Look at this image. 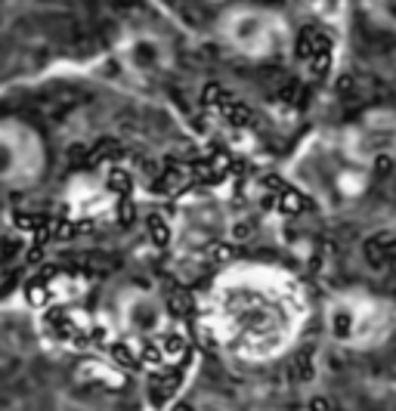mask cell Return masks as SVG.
<instances>
[{
	"mask_svg": "<svg viewBox=\"0 0 396 411\" xmlns=\"http://www.w3.org/2000/svg\"><path fill=\"white\" fill-rule=\"evenodd\" d=\"M56 47V0H0V90L44 78Z\"/></svg>",
	"mask_w": 396,
	"mask_h": 411,
	"instance_id": "obj_1",
	"label": "cell"
},
{
	"mask_svg": "<svg viewBox=\"0 0 396 411\" xmlns=\"http://www.w3.org/2000/svg\"><path fill=\"white\" fill-rule=\"evenodd\" d=\"M226 35L245 53H266L279 40V22L276 16L260 10H236L226 19Z\"/></svg>",
	"mask_w": 396,
	"mask_h": 411,
	"instance_id": "obj_2",
	"label": "cell"
},
{
	"mask_svg": "<svg viewBox=\"0 0 396 411\" xmlns=\"http://www.w3.org/2000/svg\"><path fill=\"white\" fill-rule=\"evenodd\" d=\"M393 247H396V235H390V232H378V235H371L366 241V260L375 266V269H381Z\"/></svg>",
	"mask_w": 396,
	"mask_h": 411,
	"instance_id": "obj_3",
	"label": "cell"
},
{
	"mask_svg": "<svg viewBox=\"0 0 396 411\" xmlns=\"http://www.w3.org/2000/svg\"><path fill=\"white\" fill-rule=\"evenodd\" d=\"M106 186L115 192V195L127 198L133 192V176L127 167H109V176H106Z\"/></svg>",
	"mask_w": 396,
	"mask_h": 411,
	"instance_id": "obj_4",
	"label": "cell"
},
{
	"mask_svg": "<svg viewBox=\"0 0 396 411\" xmlns=\"http://www.w3.org/2000/svg\"><path fill=\"white\" fill-rule=\"evenodd\" d=\"M313 359H316L313 346H304V350L297 352V359H294V377L301 384H310L313 377H316V365H313Z\"/></svg>",
	"mask_w": 396,
	"mask_h": 411,
	"instance_id": "obj_5",
	"label": "cell"
},
{
	"mask_svg": "<svg viewBox=\"0 0 396 411\" xmlns=\"http://www.w3.org/2000/svg\"><path fill=\"white\" fill-rule=\"evenodd\" d=\"M145 229H149V238L155 247H167V241H171V229H167L164 216L161 214H149V220H145Z\"/></svg>",
	"mask_w": 396,
	"mask_h": 411,
	"instance_id": "obj_6",
	"label": "cell"
},
{
	"mask_svg": "<svg viewBox=\"0 0 396 411\" xmlns=\"http://www.w3.org/2000/svg\"><path fill=\"white\" fill-rule=\"evenodd\" d=\"M220 111H223V118L229 121L232 127H248V124H251V118H254V115H251V109L239 106L236 99H226L223 106H220Z\"/></svg>",
	"mask_w": 396,
	"mask_h": 411,
	"instance_id": "obj_7",
	"label": "cell"
},
{
	"mask_svg": "<svg viewBox=\"0 0 396 411\" xmlns=\"http://www.w3.org/2000/svg\"><path fill=\"white\" fill-rule=\"evenodd\" d=\"M189 309H192L189 294H186L183 288H174V291L167 294V312H171L174 319H186V316H189Z\"/></svg>",
	"mask_w": 396,
	"mask_h": 411,
	"instance_id": "obj_8",
	"label": "cell"
},
{
	"mask_svg": "<svg viewBox=\"0 0 396 411\" xmlns=\"http://www.w3.org/2000/svg\"><path fill=\"white\" fill-rule=\"evenodd\" d=\"M279 207L285 214H301L310 207V201H306L301 192H294V189H285V192H279Z\"/></svg>",
	"mask_w": 396,
	"mask_h": 411,
	"instance_id": "obj_9",
	"label": "cell"
},
{
	"mask_svg": "<svg viewBox=\"0 0 396 411\" xmlns=\"http://www.w3.org/2000/svg\"><path fill=\"white\" fill-rule=\"evenodd\" d=\"M316 40H319V28H313V25L304 28L301 35H297V56L310 62L313 53H316Z\"/></svg>",
	"mask_w": 396,
	"mask_h": 411,
	"instance_id": "obj_10",
	"label": "cell"
},
{
	"mask_svg": "<svg viewBox=\"0 0 396 411\" xmlns=\"http://www.w3.org/2000/svg\"><path fill=\"white\" fill-rule=\"evenodd\" d=\"M192 173H196L198 183H220L226 176V171H220L214 161H196V164H192Z\"/></svg>",
	"mask_w": 396,
	"mask_h": 411,
	"instance_id": "obj_11",
	"label": "cell"
},
{
	"mask_svg": "<svg viewBox=\"0 0 396 411\" xmlns=\"http://www.w3.org/2000/svg\"><path fill=\"white\" fill-rule=\"evenodd\" d=\"M158 343H161V352H164V359L186 356V337L183 334H164Z\"/></svg>",
	"mask_w": 396,
	"mask_h": 411,
	"instance_id": "obj_12",
	"label": "cell"
},
{
	"mask_svg": "<svg viewBox=\"0 0 396 411\" xmlns=\"http://www.w3.org/2000/svg\"><path fill=\"white\" fill-rule=\"evenodd\" d=\"M226 99H232V96L226 93L220 84H208V87H205V93H201V102H205L208 109H220Z\"/></svg>",
	"mask_w": 396,
	"mask_h": 411,
	"instance_id": "obj_13",
	"label": "cell"
},
{
	"mask_svg": "<svg viewBox=\"0 0 396 411\" xmlns=\"http://www.w3.org/2000/svg\"><path fill=\"white\" fill-rule=\"evenodd\" d=\"M112 359H115V365H121V368H136V365H140V359L133 356V350L127 343H115V346H112Z\"/></svg>",
	"mask_w": 396,
	"mask_h": 411,
	"instance_id": "obj_14",
	"label": "cell"
},
{
	"mask_svg": "<svg viewBox=\"0 0 396 411\" xmlns=\"http://www.w3.org/2000/svg\"><path fill=\"white\" fill-rule=\"evenodd\" d=\"M161 359H164V352H161V343H158V341H145V343H143V352H140V362H143V365L155 368V365H161Z\"/></svg>",
	"mask_w": 396,
	"mask_h": 411,
	"instance_id": "obj_15",
	"label": "cell"
},
{
	"mask_svg": "<svg viewBox=\"0 0 396 411\" xmlns=\"http://www.w3.org/2000/svg\"><path fill=\"white\" fill-rule=\"evenodd\" d=\"M232 254H236V247H232L229 241H211V245H208V257H211L214 263L232 260Z\"/></svg>",
	"mask_w": 396,
	"mask_h": 411,
	"instance_id": "obj_16",
	"label": "cell"
},
{
	"mask_svg": "<svg viewBox=\"0 0 396 411\" xmlns=\"http://www.w3.org/2000/svg\"><path fill=\"white\" fill-rule=\"evenodd\" d=\"M331 325H335V334L344 341V337H350V331H353V316H350L347 309H337V312H335V321H331Z\"/></svg>",
	"mask_w": 396,
	"mask_h": 411,
	"instance_id": "obj_17",
	"label": "cell"
},
{
	"mask_svg": "<svg viewBox=\"0 0 396 411\" xmlns=\"http://www.w3.org/2000/svg\"><path fill=\"white\" fill-rule=\"evenodd\" d=\"M310 68H313V75L325 78L328 68H331V50H319V53L310 59Z\"/></svg>",
	"mask_w": 396,
	"mask_h": 411,
	"instance_id": "obj_18",
	"label": "cell"
},
{
	"mask_svg": "<svg viewBox=\"0 0 396 411\" xmlns=\"http://www.w3.org/2000/svg\"><path fill=\"white\" fill-rule=\"evenodd\" d=\"M390 167H393V158L390 155H378L375 158V173L378 176H387V173H390Z\"/></svg>",
	"mask_w": 396,
	"mask_h": 411,
	"instance_id": "obj_19",
	"label": "cell"
},
{
	"mask_svg": "<svg viewBox=\"0 0 396 411\" xmlns=\"http://www.w3.org/2000/svg\"><path fill=\"white\" fill-rule=\"evenodd\" d=\"M306 411H331V402L325 396H316V399H310V408Z\"/></svg>",
	"mask_w": 396,
	"mask_h": 411,
	"instance_id": "obj_20",
	"label": "cell"
},
{
	"mask_svg": "<svg viewBox=\"0 0 396 411\" xmlns=\"http://www.w3.org/2000/svg\"><path fill=\"white\" fill-rule=\"evenodd\" d=\"M245 235H251V226L239 223V226H236V238H245Z\"/></svg>",
	"mask_w": 396,
	"mask_h": 411,
	"instance_id": "obj_21",
	"label": "cell"
},
{
	"mask_svg": "<svg viewBox=\"0 0 396 411\" xmlns=\"http://www.w3.org/2000/svg\"><path fill=\"white\" fill-rule=\"evenodd\" d=\"M387 260H390V266H393V272H396V247L390 251V257H387Z\"/></svg>",
	"mask_w": 396,
	"mask_h": 411,
	"instance_id": "obj_22",
	"label": "cell"
},
{
	"mask_svg": "<svg viewBox=\"0 0 396 411\" xmlns=\"http://www.w3.org/2000/svg\"><path fill=\"white\" fill-rule=\"evenodd\" d=\"M174 411H192V408L186 405V402H180V405H174Z\"/></svg>",
	"mask_w": 396,
	"mask_h": 411,
	"instance_id": "obj_23",
	"label": "cell"
}]
</instances>
